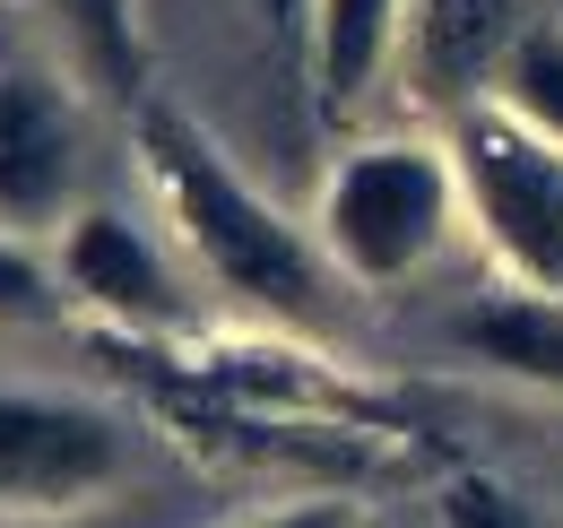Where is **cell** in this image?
Segmentation results:
<instances>
[{"label":"cell","instance_id":"6da1fadb","mask_svg":"<svg viewBox=\"0 0 563 528\" xmlns=\"http://www.w3.org/2000/svg\"><path fill=\"white\" fill-rule=\"evenodd\" d=\"M140 156H147V183L165 199L174 234H183V252L200 261V277L225 304H243L261 321H286V330H321L330 321V268H321V252L217 156V139L191 113L147 105Z\"/></svg>","mask_w":563,"mask_h":528},{"label":"cell","instance_id":"7a4b0ae2","mask_svg":"<svg viewBox=\"0 0 563 528\" xmlns=\"http://www.w3.org/2000/svg\"><path fill=\"white\" fill-rule=\"evenodd\" d=\"M460 165L433 139H355L321 183V252L355 286H408L460 226Z\"/></svg>","mask_w":563,"mask_h":528},{"label":"cell","instance_id":"3957f363","mask_svg":"<svg viewBox=\"0 0 563 528\" xmlns=\"http://www.w3.org/2000/svg\"><path fill=\"white\" fill-rule=\"evenodd\" d=\"M451 165H460V208L494 243V261L520 277V295L563 304V139L520 122L511 105H468L451 113Z\"/></svg>","mask_w":563,"mask_h":528},{"label":"cell","instance_id":"277c9868","mask_svg":"<svg viewBox=\"0 0 563 528\" xmlns=\"http://www.w3.org/2000/svg\"><path fill=\"white\" fill-rule=\"evenodd\" d=\"M131 476V433L62 391H0V520H70Z\"/></svg>","mask_w":563,"mask_h":528},{"label":"cell","instance_id":"5b68a950","mask_svg":"<svg viewBox=\"0 0 563 528\" xmlns=\"http://www.w3.org/2000/svg\"><path fill=\"white\" fill-rule=\"evenodd\" d=\"M87 139L78 105L53 69L0 62V234L9 243H53L78 217Z\"/></svg>","mask_w":563,"mask_h":528},{"label":"cell","instance_id":"8992f818","mask_svg":"<svg viewBox=\"0 0 563 528\" xmlns=\"http://www.w3.org/2000/svg\"><path fill=\"white\" fill-rule=\"evenodd\" d=\"M538 9H563V0H408V35H399L408 96L442 122L486 105Z\"/></svg>","mask_w":563,"mask_h":528},{"label":"cell","instance_id":"52a82bcc","mask_svg":"<svg viewBox=\"0 0 563 528\" xmlns=\"http://www.w3.org/2000/svg\"><path fill=\"white\" fill-rule=\"evenodd\" d=\"M53 277H62L70 304L104 312L113 330H174L183 321V286H174L165 252L122 208H78L53 234Z\"/></svg>","mask_w":563,"mask_h":528},{"label":"cell","instance_id":"ba28073f","mask_svg":"<svg viewBox=\"0 0 563 528\" xmlns=\"http://www.w3.org/2000/svg\"><path fill=\"white\" fill-rule=\"evenodd\" d=\"M399 35H408V0H312L303 87H312V113L330 131H355L373 113L382 78L399 62Z\"/></svg>","mask_w":563,"mask_h":528},{"label":"cell","instance_id":"9c48e42d","mask_svg":"<svg viewBox=\"0 0 563 528\" xmlns=\"http://www.w3.org/2000/svg\"><path fill=\"white\" fill-rule=\"evenodd\" d=\"M460 346L494 364V373H520V382H547L563 391V304L555 295H486L460 312Z\"/></svg>","mask_w":563,"mask_h":528},{"label":"cell","instance_id":"30bf717a","mask_svg":"<svg viewBox=\"0 0 563 528\" xmlns=\"http://www.w3.org/2000/svg\"><path fill=\"white\" fill-rule=\"evenodd\" d=\"M53 18H62V35H70L78 69H87L104 96L140 105V87H147V26H140V0H53Z\"/></svg>","mask_w":563,"mask_h":528},{"label":"cell","instance_id":"8fae6325","mask_svg":"<svg viewBox=\"0 0 563 528\" xmlns=\"http://www.w3.org/2000/svg\"><path fill=\"white\" fill-rule=\"evenodd\" d=\"M494 105H511L520 122H538V131L563 139V9H538V18H529V35L511 44V62L494 78Z\"/></svg>","mask_w":563,"mask_h":528},{"label":"cell","instance_id":"7c38bea8","mask_svg":"<svg viewBox=\"0 0 563 528\" xmlns=\"http://www.w3.org/2000/svg\"><path fill=\"white\" fill-rule=\"evenodd\" d=\"M433 528H547L503 476H477V468H460L451 485H442V503H433Z\"/></svg>","mask_w":563,"mask_h":528},{"label":"cell","instance_id":"4fadbf2b","mask_svg":"<svg viewBox=\"0 0 563 528\" xmlns=\"http://www.w3.org/2000/svg\"><path fill=\"white\" fill-rule=\"evenodd\" d=\"M62 304V277H53V252L35 243H9L0 234V321H35Z\"/></svg>","mask_w":563,"mask_h":528},{"label":"cell","instance_id":"5bb4252c","mask_svg":"<svg viewBox=\"0 0 563 528\" xmlns=\"http://www.w3.org/2000/svg\"><path fill=\"white\" fill-rule=\"evenodd\" d=\"M252 528H355V512L339 494H312V503H286V512H269V520H252Z\"/></svg>","mask_w":563,"mask_h":528},{"label":"cell","instance_id":"9a60e30c","mask_svg":"<svg viewBox=\"0 0 563 528\" xmlns=\"http://www.w3.org/2000/svg\"><path fill=\"white\" fill-rule=\"evenodd\" d=\"M269 26H278V44L303 62V26H312V0H269Z\"/></svg>","mask_w":563,"mask_h":528}]
</instances>
